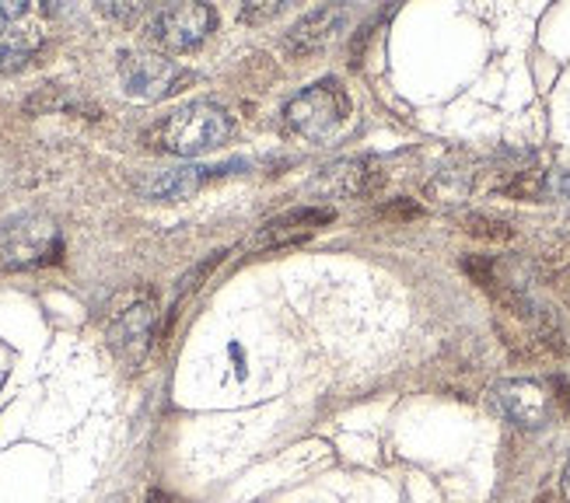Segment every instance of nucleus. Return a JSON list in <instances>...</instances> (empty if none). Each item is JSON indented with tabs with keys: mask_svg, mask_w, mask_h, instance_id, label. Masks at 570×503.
Here are the masks:
<instances>
[{
	"mask_svg": "<svg viewBox=\"0 0 570 503\" xmlns=\"http://www.w3.org/2000/svg\"><path fill=\"white\" fill-rule=\"evenodd\" d=\"M235 134V119L225 106L217 102H186L183 109L168 112L147 140H151L155 150H165V155H176V158H200L207 150L228 144Z\"/></svg>",
	"mask_w": 570,
	"mask_h": 503,
	"instance_id": "obj_1",
	"label": "nucleus"
},
{
	"mask_svg": "<svg viewBox=\"0 0 570 503\" xmlns=\"http://www.w3.org/2000/svg\"><path fill=\"white\" fill-rule=\"evenodd\" d=\"M490 395L498 413L518 431H542L570 410V388L560 377H504Z\"/></svg>",
	"mask_w": 570,
	"mask_h": 503,
	"instance_id": "obj_2",
	"label": "nucleus"
},
{
	"mask_svg": "<svg viewBox=\"0 0 570 503\" xmlns=\"http://www.w3.org/2000/svg\"><path fill=\"white\" fill-rule=\"evenodd\" d=\"M346 116H351V95H346V88L336 78H322V81L308 85L302 95H294L284 109L287 130L297 134L302 140L333 137L346 122Z\"/></svg>",
	"mask_w": 570,
	"mask_h": 503,
	"instance_id": "obj_3",
	"label": "nucleus"
},
{
	"mask_svg": "<svg viewBox=\"0 0 570 503\" xmlns=\"http://www.w3.org/2000/svg\"><path fill=\"white\" fill-rule=\"evenodd\" d=\"M63 251L60 228L46 214H18L0 224V266L32 269L57 263Z\"/></svg>",
	"mask_w": 570,
	"mask_h": 503,
	"instance_id": "obj_4",
	"label": "nucleus"
},
{
	"mask_svg": "<svg viewBox=\"0 0 570 503\" xmlns=\"http://www.w3.org/2000/svg\"><path fill=\"white\" fill-rule=\"evenodd\" d=\"M155 325H158L155 294L134 290L122 297V305L109 312V343L122 361L137 364L155 343Z\"/></svg>",
	"mask_w": 570,
	"mask_h": 503,
	"instance_id": "obj_5",
	"label": "nucleus"
},
{
	"mask_svg": "<svg viewBox=\"0 0 570 503\" xmlns=\"http://www.w3.org/2000/svg\"><path fill=\"white\" fill-rule=\"evenodd\" d=\"M119 81L127 95L144 98V102H161V98L179 95L193 81V73L158 53H122Z\"/></svg>",
	"mask_w": 570,
	"mask_h": 503,
	"instance_id": "obj_6",
	"label": "nucleus"
},
{
	"mask_svg": "<svg viewBox=\"0 0 570 503\" xmlns=\"http://www.w3.org/2000/svg\"><path fill=\"white\" fill-rule=\"evenodd\" d=\"M214 24L217 14L210 4H168L158 8L151 21H147V39L168 49V53H189V49L207 42Z\"/></svg>",
	"mask_w": 570,
	"mask_h": 503,
	"instance_id": "obj_7",
	"label": "nucleus"
},
{
	"mask_svg": "<svg viewBox=\"0 0 570 503\" xmlns=\"http://www.w3.org/2000/svg\"><path fill=\"white\" fill-rule=\"evenodd\" d=\"M385 186V168L375 158H340L326 168H318V175L312 179V189L326 199H357V196H371Z\"/></svg>",
	"mask_w": 570,
	"mask_h": 503,
	"instance_id": "obj_8",
	"label": "nucleus"
},
{
	"mask_svg": "<svg viewBox=\"0 0 570 503\" xmlns=\"http://www.w3.org/2000/svg\"><path fill=\"white\" fill-rule=\"evenodd\" d=\"M333 210L330 207H297L287 210L281 217H269L263 228L256 231V245L259 248H281V245H294V241H305L315 231H322L326 224H333Z\"/></svg>",
	"mask_w": 570,
	"mask_h": 503,
	"instance_id": "obj_9",
	"label": "nucleus"
},
{
	"mask_svg": "<svg viewBox=\"0 0 570 503\" xmlns=\"http://www.w3.org/2000/svg\"><path fill=\"white\" fill-rule=\"evenodd\" d=\"M343 18H346V8L343 4H322V8L308 11L305 18H297V24L287 32V39H284L287 53L291 57H308V53H315V49H322V46H326L340 32Z\"/></svg>",
	"mask_w": 570,
	"mask_h": 503,
	"instance_id": "obj_10",
	"label": "nucleus"
},
{
	"mask_svg": "<svg viewBox=\"0 0 570 503\" xmlns=\"http://www.w3.org/2000/svg\"><path fill=\"white\" fill-rule=\"evenodd\" d=\"M220 168H204V165H183V168H168V171H151L137 183L140 196L147 199H183L189 193L200 189L207 179H214Z\"/></svg>",
	"mask_w": 570,
	"mask_h": 503,
	"instance_id": "obj_11",
	"label": "nucleus"
},
{
	"mask_svg": "<svg viewBox=\"0 0 570 503\" xmlns=\"http://www.w3.org/2000/svg\"><path fill=\"white\" fill-rule=\"evenodd\" d=\"M462 231L473 235L480 241H508L514 235V228L501 217H490V214H465L462 217Z\"/></svg>",
	"mask_w": 570,
	"mask_h": 503,
	"instance_id": "obj_12",
	"label": "nucleus"
},
{
	"mask_svg": "<svg viewBox=\"0 0 570 503\" xmlns=\"http://www.w3.org/2000/svg\"><path fill=\"white\" fill-rule=\"evenodd\" d=\"M29 60H32V46L29 42H4L0 46V73H14V70H21V67H29Z\"/></svg>",
	"mask_w": 570,
	"mask_h": 503,
	"instance_id": "obj_13",
	"label": "nucleus"
},
{
	"mask_svg": "<svg viewBox=\"0 0 570 503\" xmlns=\"http://www.w3.org/2000/svg\"><path fill=\"white\" fill-rule=\"evenodd\" d=\"M220 259H225V251H214L210 259H204V263L196 266V269H189V273L183 276V280H179V287H176V297H183V294H193L196 287H200V284L207 280V276H210V269H214V266H217Z\"/></svg>",
	"mask_w": 570,
	"mask_h": 503,
	"instance_id": "obj_14",
	"label": "nucleus"
},
{
	"mask_svg": "<svg viewBox=\"0 0 570 503\" xmlns=\"http://www.w3.org/2000/svg\"><path fill=\"white\" fill-rule=\"evenodd\" d=\"M284 11H287L284 0H281V4H249L242 11V21H269V18L284 14Z\"/></svg>",
	"mask_w": 570,
	"mask_h": 503,
	"instance_id": "obj_15",
	"label": "nucleus"
},
{
	"mask_svg": "<svg viewBox=\"0 0 570 503\" xmlns=\"http://www.w3.org/2000/svg\"><path fill=\"white\" fill-rule=\"evenodd\" d=\"M24 14H29V4H24V0H11V4L4 0V4H0V24H11Z\"/></svg>",
	"mask_w": 570,
	"mask_h": 503,
	"instance_id": "obj_16",
	"label": "nucleus"
},
{
	"mask_svg": "<svg viewBox=\"0 0 570 503\" xmlns=\"http://www.w3.org/2000/svg\"><path fill=\"white\" fill-rule=\"evenodd\" d=\"M416 214H420V207L410 204V199H400L395 207H385V210H382V217H403V220H406V217H416Z\"/></svg>",
	"mask_w": 570,
	"mask_h": 503,
	"instance_id": "obj_17",
	"label": "nucleus"
},
{
	"mask_svg": "<svg viewBox=\"0 0 570 503\" xmlns=\"http://www.w3.org/2000/svg\"><path fill=\"white\" fill-rule=\"evenodd\" d=\"M560 500L563 503H570V458H567V465H563V472H560Z\"/></svg>",
	"mask_w": 570,
	"mask_h": 503,
	"instance_id": "obj_18",
	"label": "nucleus"
},
{
	"mask_svg": "<svg viewBox=\"0 0 570 503\" xmlns=\"http://www.w3.org/2000/svg\"><path fill=\"white\" fill-rule=\"evenodd\" d=\"M144 503H176V500H171V496H165V493H151V496H147Z\"/></svg>",
	"mask_w": 570,
	"mask_h": 503,
	"instance_id": "obj_19",
	"label": "nucleus"
}]
</instances>
